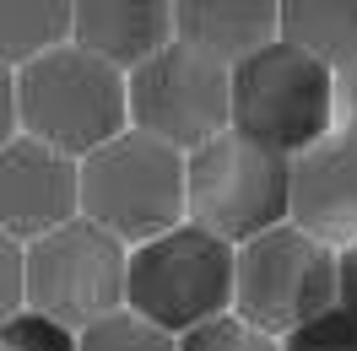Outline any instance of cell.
Segmentation results:
<instances>
[{"instance_id": "1", "label": "cell", "mask_w": 357, "mask_h": 351, "mask_svg": "<svg viewBox=\"0 0 357 351\" xmlns=\"http://www.w3.org/2000/svg\"><path fill=\"white\" fill-rule=\"evenodd\" d=\"M17 114L22 130L60 146L70 157H87L125 130L130 98L119 81V65L82 44H54L38 60H27L17 76Z\"/></svg>"}, {"instance_id": "2", "label": "cell", "mask_w": 357, "mask_h": 351, "mask_svg": "<svg viewBox=\"0 0 357 351\" xmlns=\"http://www.w3.org/2000/svg\"><path fill=\"white\" fill-rule=\"evenodd\" d=\"M287 152L260 146L244 130H217L184 157V211L227 243L287 221Z\"/></svg>"}, {"instance_id": "3", "label": "cell", "mask_w": 357, "mask_h": 351, "mask_svg": "<svg viewBox=\"0 0 357 351\" xmlns=\"http://www.w3.org/2000/svg\"><path fill=\"white\" fill-rule=\"evenodd\" d=\"M82 217L125 243H146L184 217V157L146 130H119L82 162Z\"/></svg>"}, {"instance_id": "4", "label": "cell", "mask_w": 357, "mask_h": 351, "mask_svg": "<svg viewBox=\"0 0 357 351\" xmlns=\"http://www.w3.org/2000/svg\"><path fill=\"white\" fill-rule=\"evenodd\" d=\"M125 303L162 325L168 335L195 329L206 319L227 313L233 303V249L217 238L211 227L190 221V227H168L135 249V260L125 265Z\"/></svg>"}, {"instance_id": "5", "label": "cell", "mask_w": 357, "mask_h": 351, "mask_svg": "<svg viewBox=\"0 0 357 351\" xmlns=\"http://www.w3.org/2000/svg\"><path fill=\"white\" fill-rule=\"evenodd\" d=\"M331 114H335L331 65L314 60L309 49L271 38L266 49H255L233 65V130H244L260 146L298 157L331 130Z\"/></svg>"}, {"instance_id": "6", "label": "cell", "mask_w": 357, "mask_h": 351, "mask_svg": "<svg viewBox=\"0 0 357 351\" xmlns=\"http://www.w3.org/2000/svg\"><path fill=\"white\" fill-rule=\"evenodd\" d=\"M233 303L249 325L287 335L303 319L335 308V254L325 238L303 233L298 221H276L244 238L233 254Z\"/></svg>"}, {"instance_id": "7", "label": "cell", "mask_w": 357, "mask_h": 351, "mask_svg": "<svg viewBox=\"0 0 357 351\" xmlns=\"http://www.w3.org/2000/svg\"><path fill=\"white\" fill-rule=\"evenodd\" d=\"M125 98H130L135 130L157 135L178 152H195L201 141L233 125V65L190 49L184 38H168L135 65Z\"/></svg>"}, {"instance_id": "8", "label": "cell", "mask_w": 357, "mask_h": 351, "mask_svg": "<svg viewBox=\"0 0 357 351\" xmlns=\"http://www.w3.org/2000/svg\"><path fill=\"white\" fill-rule=\"evenodd\" d=\"M125 238H114L92 217H70L27 249V308L87 329L125 303Z\"/></svg>"}, {"instance_id": "9", "label": "cell", "mask_w": 357, "mask_h": 351, "mask_svg": "<svg viewBox=\"0 0 357 351\" xmlns=\"http://www.w3.org/2000/svg\"><path fill=\"white\" fill-rule=\"evenodd\" d=\"M70 217H82V168L70 152L38 135H11L0 146V227L11 238H44Z\"/></svg>"}, {"instance_id": "10", "label": "cell", "mask_w": 357, "mask_h": 351, "mask_svg": "<svg viewBox=\"0 0 357 351\" xmlns=\"http://www.w3.org/2000/svg\"><path fill=\"white\" fill-rule=\"evenodd\" d=\"M287 217L325 243L357 238V135H319L292 157Z\"/></svg>"}, {"instance_id": "11", "label": "cell", "mask_w": 357, "mask_h": 351, "mask_svg": "<svg viewBox=\"0 0 357 351\" xmlns=\"http://www.w3.org/2000/svg\"><path fill=\"white\" fill-rule=\"evenodd\" d=\"M70 38L109 65L135 70L174 38V0H76Z\"/></svg>"}, {"instance_id": "12", "label": "cell", "mask_w": 357, "mask_h": 351, "mask_svg": "<svg viewBox=\"0 0 357 351\" xmlns=\"http://www.w3.org/2000/svg\"><path fill=\"white\" fill-rule=\"evenodd\" d=\"M276 11L282 0H174V38L222 65H238L276 38Z\"/></svg>"}, {"instance_id": "13", "label": "cell", "mask_w": 357, "mask_h": 351, "mask_svg": "<svg viewBox=\"0 0 357 351\" xmlns=\"http://www.w3.org/2000/svg\"><path fill=\"white\" fill-rule=\"evenodd\" d=\"M276 33L341 70L357 60V0H282Z\"/></svg>"}, {"instance_id": "14", "label": "cell", "mask_w": 357, "mask_h": 351, "mask_svg": "<svg viewBox=\"0 0 357 351\" xmlns=\"http://www.w3.org/2000/svg\"><path fill=\"white\" fill-rule=\"evenodd\" d=\"M76 0H0V60L27 65L70 38Z\"/></svg>"}, {"instance_id": "15", "label": "cell", "mask_w": 357, "mask_h": 351, "mask_svg": "<svg viewBox=\"0 0 357 351\" xmlns=\"http://www.w3.org/2000/svg\"><path fill=\"white\" fill-rule=\"evenodd\" d=\"M76 351H178L174 335L162 325H152V319H141V313H103V319H92L87 335L76 341Z\"/></svg>"}, {"instance_id": "16", "label": "cell", "mask_w": 357, "mask_h": 351, "mask_svg": "<svg viewBox=\"0 0 357 351\" xmlns=\"http://www.w3.org/2000/svg\"><path fill=\"white\" fill-rule=\"evenodd\" d=\"M178 351H282V346L271 341V329L249 325L244 313H238V319H227V313H217V319H206V325L184 329V341H178Z\"/></svg>"}, {"instance_id": "17", "label": "cell", "mask_w": 357, "mask_h": 351, "mask_svg": "<svg viewBox=\"0 0 357 351\" xmlns=\"http://www.w3.org/2000/svg\"><path fill=\"white\" fill-rule=\"evenodd\" d=\"M0 351H76V341H70V325L49 319L38 308H27V313L17 308L0 319Z\"/></svg>"}, {"instance_id": "18", "label": "cell", "mask_w": 357, "mask_h": 351, "mask_svg": "<svg viewBox=\"0 0 357 351\" xmlns=\"http://www.w3.org/2000/svg\"><path fill=\"white\" fill-rule=\"evenodd\" d=\"M282 351H357V319L347 308H325V313L303 319L298 329H287Z\"/></svg>"}, {"instance_id": "19", "label": "cell", "mask_w": 357, "mask_h": 351, "mask_svg": "<svg viewBox=\"0 0 357 351\" xmlns=\"http://www.w3.org/2000/svg\"><path fill=\"white\" fill-rule=\"evenodd\" d=\"M27 303V254H22V238H11L0 227V319L17 313Z\"/></svg>"}, {"instance_id": "20", "label": "cell", "mask_w": 357, "mask_h": 351, "mask_svg": "<svg viewBox=\"0 0 357 351\" xmlns=\"http://www.w3.org/2000/svg\"><path fill=\"white\" fill-rule=\"evenodd\" d=\"M335 308H347L357 319V238L335 254Z\"/></svg>"}, {"instance_id": "21", "label": "cell", "mask_w": 357, "mask_h": 351, "mask_svg": "<svg viewBox=\"0 0 357 351\" xmlns=\"http://www.w3.org/2000/svg\"><path fill=\"white\" fill-rule=\"evenodd\" d=\"M335 114H341L347 135H357V60H347L335 76Z\"/></svg>"}, {"instance_id": "22", "label": "cell", "mask_w": 357, "mask_h": 351, "mask_svg": "<svg viewBox=\"0 0 357 351\" xmlns=\"http://www.w3.org/2000/svg\"><path fill=\"white\" fill-rule=\"evenodd\" d=\"M17 125H22V114H17V76H11V65L0 60V146L17 135Z\"/></svg>"}]
</instances>
